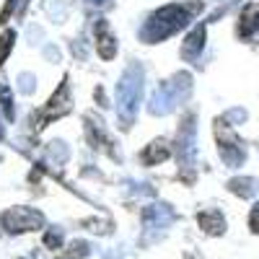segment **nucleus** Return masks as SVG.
Listing matches in <instances>:
<instances>
[{"label":"nucleus","mask_w":259,"mask_h":259,"mask_svg":"<svg viewBox=\"0 0 259 259\" xmlns=\"http://www.w3.org/2000/svg\"><path fill=\"white\" fill-rule=\"evenodd\" d=\"M3 228L8 233H24V231H36L45 218H41V212L36 210H29V207H13L8 212H3V218H0Z\"/></svg>","instance_id":"nucleus-1"},{"label":"nucleus","mask_w":259,"mask_h":259,"mask_svg":"<svg viewBox=\"0 0 259 259\" xmlns=\"http://www.w3.org/2000/svg\"><path fill=\"white\" fill-rule=\"evenodd\" d=\"M197 223L202 226V231H207V233H212V236H218V233L226 231V221H223V215H221L218 210H205V212H200V215H197Z\"/></svg>","instance_id":"nucleus-2"},{"label":"nucleus","mask_w":259,"mask_h":259,"mask_svg":"<svg viewBox=\"0 0 259 259\" xmlns=\"http://www.w3.org/2000/svg\"><path fill=\"white\" fill-rule=\"evenodd\" d=\"M140 158H143L145 166H156V163L166 161V158H168V143H166V140L150 143V145L143 150V153H140Z\"/></svg>","instance_id":"nucleus-3"},{"label":"nucleus","mask_w":259,"mask_h":259,"mask_svg":"<svg viewBox=\"0 0 259 259\" xmlns=\"http://www.w3.org/2000/svg\"><path fill=\"white\" fill-rule=\"evenodd\" d=\"M13 39H16V31H6L3 36H0V65L6 62V57H8V52L13 47Z\"/></svg>","instance_id":"nucleus-4"},{"label":"nucleus","mask_w":259,"mask_h":259,"mask_svg":"<svg viewBox=\"0 0 259 259\" xmlns=\"http://www.w3.org/2000/svg\"><path fill=\"white\" fill-rule=\"evenodd\" d=\"M60 244H62V231H57V228L47 231V236H45V246H47V249H60Z\"/></svg>","instance_id":"nucleus-5"},{"label":"nucleus","mask_w":259,"mask_h":259,"mask_svg":"<svg viewBox=\"0 0 259 259\" xmlns=\"http://www.w3.org/2000/svg\"><path fill=\"white\" fill-rule=\"evenodd\" d=\"M249 228H251L254 233H259V202L251 207V215H249Z\"/></svg>","instance_id":"nucleus-6"}]
</instances>
